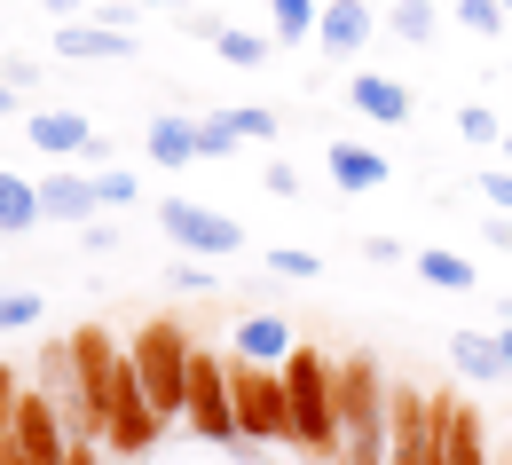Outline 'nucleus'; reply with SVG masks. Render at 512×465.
Segmentation results:
<instances>
[{"instance_id": "obj_8", "label": "nucleus", "mask_w": 512, "mask_h": 465, "mask_svg": "<svg viewBox=\"0 0 512 465\" xmlns=\"http://www.w3.org/2000/svg\"><path fill=\"white\" fill-rule=\"evenodd\" d=\"M347 103H355L371 127H410V111H418V95H410L402 79H386V71H355V79H347Z\"/></svg>"}, {"instance_id": "obj_32", "label": "nucleus", "mask_w": 512, "mask_h": 465, "mask_svg": "<svg viewBox=\"0 0 512 465\" xmlns=\"http://www.w3.org/2000/svg\"><path fill=\"white\" fill-rule=\"evenodd\" d=\"M8 402H16V379H8V363H0V410H8Z\"/></svg>"}, {"instance_id": "obj_31", "label": "nucleus", "mask_w": 512, "mask_h": 465, "mask_svg": "<svg viewBox=\"0 0 512 465\" xmlns=\"http://www.w3.org/2000/svg\"><path fill=\"white\" fill-rule=\"evenodd\" d=\"M64 465H95V450H87V434H71V458Z\"/></svg>"}, {"instance_id": "obj_24", "label": "nucleus", "mask_w": 512, "mask_h": 465, "mask_svg": "<svg viewBox=\"0 0 512 465\" xmlns=\"http://www.w3.org/2000/svg\"><path fill=\"white\" fill-rule=\"evenodd\" d=\"M237 142H245V134L229 127V119H197V158H229Z\"/></svg>"}, {"instance_id": "obj_10", "label": "nucleus", "mask_w": 512, "mask_h": 465, "mask_svg": "<svg viewBox=\"0 0 512 465\" xmlns=\"http://www.w3.org/2000/svg\"><path fill=\"white\" fill-rule=\"evenodd\" d=\"M95 174H48V182H40V213H48V221H79V229H87V221H95Z\"/></svg>"}, {"instance_id": "obj_29", "label": "nucleus", "mask_w": 512, "mask_h": 465, "mask_svg": "<svg viewBox=\"0 0 512 465\" xmlns=\"http://www.w3.org/2000/svg\"><path fill=\"white\" fill-rule=\"evenodd\" d=\"M481 198H489V205H505V213H512V166H505V174H481Z\"/></svg>"}, {"instance_id": "obj_7", "label": "nucleus", "mask_w": 512, "mask_h": 465, "mask_svg": "<svg viewBox=\"0 0 512 465\" xmlns=\"http://www.w3.org/2000/svg\"><path fill=\"white\" fill-rule=\"evenodd\" d=\"M24 134H32V150H48V158H103V134L87 127L79 111H32Z\"/></svg>"}, {"instance_id": "obj_12", "label": "nucleus", "mask_w": 512, "mask_h": 465, "mask_svg": "<svg viewBox=\"0 0 512 465\" xmlns=\"http://www.w3.org/2000/svg\"><path fill=\"white\" fill-rule=\"evenodd\" d=\"M292 347H300V339H292L284 316H245V324H237V355H245V363H292Z\"/></svg>"}, {"instance_id": "obj_18", "label": "nucleus", "mask_w": 512, "mask_h": 465, "mask_svg": "<svg viewBox=\"0 0 512 465\" xmlns=\"http://www.w3.org/2000/svg\"><path fill=\"white\" fill-rule=\"evenodd\" d=\"M418 276H426L434 292H473V261L449 253V245H426V253H418Z\"/></svg>"}, {"instance_id": "obj_4", "label": "nucleus", "mask_w": 512, "mask_h": 465, "mask_svg": "<svg viewBox=\"0 0 512 465\" xmlns=\"http://www.w3.org/2000/svg\"><path fill=\"white\" fill-rule=\"evenodd\" d=\"M71 371H79V402H87V418L95 426H111V402H119V387H127L134 355H119L111 347V332H71Z\"/></svg>"}, {"instance_id": "obj_15", "label": "nucleus", "mask_w": 512, "mask_h": 465, "mask_svg": "<svg viewBox=\"0 0 512 465\" xmlns=\"http://www.w3.org/2000/svg\"><path fill=\"white\" fill-rule=\"evenodd\" d=\"M331 182L363 198V190H379V182H386V158H379V150H363V142H331Z\"/></svg>"}, {"instance_id": "obj_37", "label": "nucleus", "mask_w": 512, "mask_h": 465, "mask_svg": "<svg viewBox=\"0 0 512 465\" xmlns=\"http://www.w3.org/2000/svg\"><path fill=\"white\" fill-rule=\"evenodd\" d=\"M505 166H512V134H505Z\"/></svg>"}, {"instance_id": "obj_36", "label": "nucleus", "mask_w": 512, "mask_h": 465, "mask_svg": "<svg viewBox=\"0 0 512 465\" xmlns=\"http://www.w3.org/2000/svg\"><path fill=\"white\" fill-rule=\"evenodd\" d=\"M497 339H505V363H512V324H505V332H497Z\"/></svg>"}, {"instance_id": "obj_6", "label": "nucleus", "mask_w": 512, "mask_h": 465, "mask_svg": "<svg viewBox=\"0 0 512 465\" xmlns=\"http://www.w3.org/2000/svg\"><path fill=\"white\" fill-rule=\"evenodd\" d=\"M190 418L205 442H245V426H237V395H229V363H213V355H197L190 363Z\"/></svg>"}, {"instance_id": "obj_14", "label": "nucleus", "mask_w": 512, "mask_h": 465, "mask_svg": "<svg viewBox=\"0 0 512 465\" xmlns=\"http://www.w3.org/2000/svg\"><path fill=\"white\" fill-rule=\"evenodd\" d=\"M150 158H158L166 174L197 158V119L190 111H158V119H150Z\"/></svg>"}, {"instance_id": "obj_27", "label": "nucleus", "mask_w": 512, "mask_h": 465, "mask_svg": "<svg viewBox=\"0 0 512 465\" xmlns=\"http://www.w3.org/2000/svg\"><path fill=\"white\" fill-rule=\"evenodd\" d=\"M268 268H276V276H292V284H308V276H323V261H316V253H300V245H284V253H268Z\"/></svg>"}, {"instance_id": "obj_11", "label": "nucleus", "mask_w": 512, "mask_h": 465, "mask_svg": "<svg viewBox=\"0 0 512 465\" xmlns=\"http://www.w3.org/2000/svg\"><path fill=\"white\" fill-rule=\"evenodd\" d=\"M316 40L331 48V56H355V48H371V8L363 0H331L316 16Z\"/></svg>"}, {"instance_id": "obj_16", "label": "nucleus", "mask_w": 512, "mask_h": 465, "mask_svg": "<svg viewBox=\"0 0 512 465\" xmlns=\"http://www.w3.org/2000/svg\"><path fill=\"white\" fill-rule=\"evenodd\" d=\"M32 221H48V213H40V190H32L24 174H0V237H24Z\"/></svg>"}, {"instance_id": "obj_20", "label": "nucleus", "mask_w": 512, "mask_h": 465, "mask_svg": "<svg viewBox=\"0 0 512 465\" xmlns=\"http://www.w3.org/2000/svg\"><path fill=\"white\" fill-rule=\"evenodd\" d=\"M213 48H221V64H237V71L268 64V40H260V32H213Z\"/></svg>"}, {"instance_id": "obj_33", "label": "nucleus", "mask_w": 512, "mask_h": 465, "mask_svg": "<svg viewBox=\"0 0 512 465\" xmlns=\"http://www.w3.org/2000/svg\"><path fill=\"white\" fill-rule=\"evenodd\" d=\"M40 8H56V16H79V8H87V0H40Z\"/></svg>"}, {"instance_id": "obj_30", "label": "nucleus", "mask_w": 512, "mask_h": 465, "mask_svg": "<svg viewBox=\"0 0 512 465\" xmlns=\"http://www.w3.org/2000/svg\"><path fill=\"white\" fill-rule=\"evenodd\" d=\"M481 237H489V245H497V253H512V213H505V205H497V221H489V229H481Z\"/></svg>"}, {"instance_id": "obj_5", "label": "nucleus", "mask_w": 512, "mask_h": 465, "mask_svg": "<svg viewBox=\"0 0 512 465\" xmlns=\"http://www.w3.org/2000/svg\"><path fill=\"white\" fill-rule=\"evenodd\" d=\"M158 229H166L182 253H205V261H229V253L245 245V229H237L229 213H213V205H190V198H166V205H158Z\"/></svg>"}, {"instance_id": "obj_23", "label": "nucleus", "mask_w": 512, "mask_h": 465, "mask_svg": "<svg viewBox=\"0 0 512 465\" xmlns=\"http://www.w3.org/2000/svg\"><path fill=\"white\" fill-rule=\"evenodd\" d=\"M268 8H276V32H284V40H316V0H268Z\"/></svg>"}, {"instance_id": "obj_3", "label": "nucleus", "mask_w": 512, "mask_h": 465, "mask_svg": "<svg viewBox=\"0 0 512 465\" xmlns=\"http://www.w3.org/2000/svg\"><path fill=\"white\" fill-rule=\"evenodd\" d=\"M229 395H237V426H245V442H276V434H292V387H284V363L268 371V363H229Z\"/></svg>"}, {"instance_id": "obj_21", "label": "nucleus", "mask_w": 512, "mask_h": 465, "mask_svg": "<svg viewBox=\"0 0 512 465\" xmlns=\"http://www.w3.org/2000/svg\"><path fill=\"white\" fill-rule=\"evenodd\" d=\"M32 324H40V292L0 284V332H32Z\"/></svg>"}, {"instance_id": "obj_35", "label": "nucleus", "mask_w": 512, "mask_h": 465, "mask_svg": "<svg viewBox=\"0 0 512 465\" xmlns=\"http://www.w3.org/2000/svg\"><path fill=\"white\" fill-rule=\"evenodd\" d=\"M142 8H190V0H142Z\"/></svg>"}, {"instance_id": "obj_22", "label": "nucleus", "mask_w": 512, "mask_h": 465, "mask_svg": "<svg viewBox=\"0 0 512 465\" xmlns=\"http://www.w3.org/2000/svg\"><path fill=\"white\" fill-rule=\"evenodd\" d=\"M457 24H465V32H481V40H497L512 16H505V0H457Z\"/></svg>"}, {"instance_id": "obj_28", "label": "nucleus", "mask_w": 512, "mask_h": 465, "mask_svg": "<svg viewBox=\"0 0 512 465\" xmlns=\"http://www.w3.org/2000/svg\"><path fill=\"white\" fill-rule=\"evenodd\" d=\"M229 127L245 134V142H268V134H276V111H229Z\"/></svg>"}, {"instance_id": "obj_1", "label": "nucleus", "mask_w": 512, "mask_h": 465, "mask_svg": "<svg viewBox=\"0 0 512 465\" xmlns=\"http://www.w3.org/2000/svg\"><path fill=\"white\" fill-rule=\"evenodd\" d=\"M284 387H292V442H308V450H339L347 426H339V379H331V355L292 347Z\"/></svg>"}, {"instance_id": "obj_9", "label": "nucleus", "mask_w": 512, "mask_h": 465, "mask_svg": "<svg viewBox=\"0 0 512 465\" xmlns=\"http://www.w3.org/2000/svg\"><path fill=\"white\" fill-rule=\"evenodd\" d=\"M56 48H64L71 64H127L134 32H127V24H79V16H71L64 32H56Z\"/></svg>"}, {"instance_id": "obj_13", "label": "nucleus", "mask_w": 512, "mask_h": 465, "mask_svg": "<svg viewBox=\"0 0 512 465\" xmlns=\"http://www.w3.org/2000/svg\"><path fill=\"white\" fill-rule=\"evenodd\" d=\"M449 363L465 371V379H481V387H497L512 363H505V339H489V332H457L449 339Z\"/></svg>"}, {"instance_id": "obj_2", "label": "nucleus", "mask_w": 512, "mask_h": 465, "mask_svg": "<svg viewBox=\"0 0 512 465\" xmlns=\"http://www.w3.org/2000/svg\"><path fill=\"white\" fill-rule=\"evenodd\" d=\"M127 355H134V371H142V395L158 402V418H182V410H190V363H197V347L174 332V324H150Z\"/></svg>"}, {"instance_id": "obj_34", "label": "nucleus", "mask_w": 512, "mask_h": 465, "mask_svg": "<svg viewBox=\"0 0 512 465\" xmlns=\"http://www.w3.org/2000/svg\"><path fill=\"white\" fill-rule=\"evenodd\" d=\"M0 111H16V87H8V79H0Z\"/></svg>"}, {"instance_id": "obj_17", "label": "nucleus", "mask_w": 512, "mask_h": 465, "mask_svg": "<svg viewBox=\"0 0 512 465\" xmlns=\"http://www.w3.org/2000/svg\"><path fill=\"white\" fill-rule=\"evenodd\" d=\"M442 465H489L481 458V418L442 402Z\"/></svg>"}, {"instance_id": "obj_25", "label": "nucleus", "mask_w": 512, "mask_h": 465, "mask_svg": "<svg viewBox=\"0 0 512 465\" xmlns=\"http://www.w3.org/2000/svg\"><path fill=\"white\" fill-rule=\"evenodd\" d=\"M95 198H103V205H134V198H142V182H134L127 166H103V174H95Z\"/></svg>"}, {"instance_id": "obj_38", "label": "nucleus", "mask_w": 512, "mask_h": 465, "mask_svg": "<svg viewBox=\"0 0 512 465\" xmlns=\"http://www.w3.org/2000/svg\"><path fill=\"white\" fill-rule=\"evenodd\" d=\"M505 16H512V0H505Z\"/></svg>"}, {"instance_id": "obj_19", "label": "nucleus", "mask_w": 512, "mask_h": 465, "mask_svg": "<svg viewBox=\"0 0 512 465\" xmlns=\"http://www.w3.org/2000/svg\"><path fill=\"white\" fill-rule=\"evenodd\" d=\"M386 24H394V32H402V40H410V48H426V40H434V24H442V16H434V0H394V16H386Z\"/></svg>"}, {"instance_id": "obj_26", "label": "nucleus", "mask_w": 512, "mask_h": 465, "mask_svg": "<svg viewBox=\"0 0 512 465\" xmlns=\"http://www.w3.org/2000/svg\"><path fill=\"white\" fill-rule=\"evenodd\" d=\"M457 134H465V142H505L497 111H481V103H465V111H457Z\"/></svg>"}]
</instances>
